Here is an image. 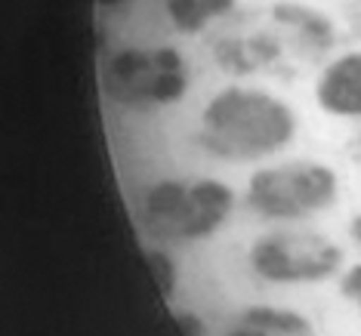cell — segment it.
Here are the masks:
<instances>
[{"label": "cell", "mask_w": 361, "mask_h": 336, "mask_svg": "<svg viewBox=\"0 0 361 336\" xmlns=\"http://www.w3.org/2000/svg\"><path fill=\"white\" fill-rule=\"evenodd\" d=\"M149 262L158 268V281H161V290L164 293H173V284H176V275H173V262L167 259V253H149Z\"/></svg>", "instance_id": "cell-10"}, {"label": "cell", "mask_w": 361, "mask_h": 336, "mask_svg": "<svg viewBox=\"0 0 361 336\" xmlns=\"http://www.w3.org/2000/svg\"><path fill=\"white\" fill-rule=\"evenodd\" d=\"M275 15L284 22V25H293V31L302 37V44H309L312 50H322V46H331L334 31L331 22L324 15H318L315 10H306V6H293V4H281L275 10Z\"/></svg>", "instance_id": "cell-9"}, {"label": "cell", "mask_w": 361, "mask_h": 336, "mask_svg": "<svg viewBox=\"0 0 361 336\" xmlns=\"http://www.w3.org/2000/svg\"><path fill=\"white\" fill-rule=\"evenodd\" d=\"M336 194H340V179L327 163L284 161L250 176L244 204L262 219L300 223L334 207Z\"/></svg>", "instance_id": "cell-3"}, {"label": "cell", "mask_w": 361, "mask_h": 336, "mask_svg": "<svg viewBox=\"0 0 361 336\" xmlns=\"http://www.w3.org/2000/svg\"><path fill=\"white\" fill-rule=\"evenodd\" d=\"M340 293L349 302H355L358 311H361V266H352L349 272L340 275Z\"/></svg>", "instance_id": "cell-11"}, {"label": "cell", "mask_w": 361, "mask_h": 336, "mask_svg": "<svg viewBox=\"0 0 361 336\" xmlns=\"http://www.w3.org/2000/svg\"><path fill=\"white\" fill-rule=\"evenodd\" d=\"M235 10V0H164V13L183 35H198L207 28V22L223 19Z\"/></svg>", "instance_id": "cell-8"}, {"label": "cell", "mask_w": 361, "mask_h": 336, "mask_svg": "<svg viewBox=\"0 0 361 336\" xmlns=\"http://www.w3.org/2000/svg\"><path fill=\"white\" fill-rule=\"evenodd\" d=\"M223 336H318L300 311L275 306H250L228 324Z\"/></svg>", "instance_id": "cell-7"}, {"label": "cell", "mask_w": 361, "mask_h": 336, "mask_svg": "<svg viewBox=\"0 0 361 336\" xmlns=\"http://www.w3.org/2000/svg\"><path fill=\"white\" fill-rule=\"evenodd\" d=\"M340 244L312 228H281L259 235L250 247V268L269 284H322L343 272Z\"/></svg>", "instance_id": "cell-5"}, {"label": "cell", "mask_w": 361, "mask_h": 336, "mask_svg": "<svg viewBox=\"0 0 361 336\" xmlns=\"http://www.w3.org/2000/svg\"><path fill=\"white\" fill-rule=\"evenodd\" d=\"M297 136V114L257 87H226L201 111L198 145L210 158L250 163L278 154Z\"/></svg>", "instance_id": "cell-1"}, {"label": "cell", "mask_w": 361, "mask_h": 336, "mask_svg": "<svg viewBox=\"0 0 361 336\" xmlns=\"http://www.w3.org/2000/svg\"><path fill=\"white\" fill-rule=\"evenodd\" d=\"M102 89L127 108L176 105L188 89L185 59L173 46H124L105 62Z\"/></svg>", "instance_id": "cell-4"}, {"label": "cell", "mask_w": 361, "mask_h": 336, "mask_svg": "<svg viewBox=\"0 0 361 336\" xmlns=\"http://www.w3.org/2000/svg\"><path fill=\"white\" fill-rule=\"evenodd\" d=\"M232 210L235 192L219 179H158L142 192L139 223L161 244H188L216 235Z\"/></svg>", "instance_id": "cell-2"}, {"label": "cell", "mask_w": 361, "mask_h": 336, "mask_svg": "<svg viewBox=\"0 0 361 336\" xmlns=\"http://www.w3.org/2000/svg\"><path fill=\"white\" fill-rule=\"evenodd\" d=\"M179 324H183L185 336H204V324H201L198 315H188V311H183V315H179Z\"/></svg>", "instance_id": "cell-12"}, {"label": "cell", "mask_w": 361, "mask_h": 336, "mask_svg": "<svg viewBox=\"0 0 361 336\" xmlns=\"http://www.w3.org/2000/svg\"><path fill=\"white\" fill-rule=\"evenodd\" d=\"M349 232H352V237H355V241L361 244V213L355 219H352V225H349Z\"/></svg>", "instance_id": "cell-13"}, {"label": "cell", "mask_w": 361, "mask_h": 336, "mask_svg": "<svg viewBox=\"0 0 361 336\" xmlns=\"http://www.w3.org/2000/svg\"><path fill=\"white\" fill-rule=\"evenodd\" d=\"M358 4H361V0H358Z\"/></svg>", "instance_id": "cell-14"}, {"label": "cell", "mask_w": 361, "mask_h": 336, "mask_svg": "<svg viewBox=\"0 0 361 336\" xmlns=\"http://www.w3.org/2000/svg\"><path fill=\"white\" fill-rule=\"evenodd\" d=\"M318 105L334 118H361V53H346L322 71L315 84Z\"/></svg>", "instance_id": "cell-6"}]
</instances>
